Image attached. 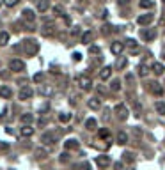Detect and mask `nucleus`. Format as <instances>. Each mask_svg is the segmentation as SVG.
<instances>
[{
	"mask_svg": "<svg viewBox=\"0 0 165 170\" xmlns=\"http://www.w3.org/2000/svg\"><path fill=\"white\" fill-rule=\"evenodd\" d=\"M78 140H75V138H69V140H66L64 142V147H66V151H75V149H78Z\"/></svg>",
	"mask_w": 165,
	"mask_h": 170,
	"instance_id": "nucleus-13",
	"label": "nucleus"
},
{
	"mask_svg": "<svg viewBox=\"0 0 165 170\" xmlns=\"http://www.w3.org/2000/svg\"><path fill=\"white\" fill-rule=\"evenodd\" d=\"M20 2V0H4V6H7V7H14Z\"/></svg>",
	"mask_w": 165,
	"mask_h": 170,
	"instance_id": "nucleus-37",
	"label": "nucleus"
},
{
	"mask_svg": "<svg viewBox=\"0 0 165 170\" xmlns=\"http://www.w3.org/2000/svg\"><path fill=\"white\" fill-rule=\"evenodd\" d=\"M73 61L80 62V61H82V55H80V53H73Z\"/></svg>",
	"mask_w": 165,
	"mask_h": 170,
	"instance_id": "nucleus-42",
	"label": "nucleus"
},
{
	"mask_svg": "<svg viewBox=\"0 0 165 170\" xmlns=\"http://www.w3.org/2000/svg\"><path fill=\"white\" fill-rule=\"evenodd\" d=\"M57 138H59L57 133H44L43 137H41V142L43 143H55L57 142Z\"/></svg>",
	"mask_w": 165,
	"mask_h": 170,
	"instance_id": "nucleus-9",
	"label": "nucleus"
},
{
	"mask_svg": "<svg viewBox=\"0 0 165 170\" xmlns=\"http://www.w3.org/2000/svg\"><path fill=\"white\" fill-rule=\"evenodd\" d=\"M68 159H69V156H68V153L61 154V161H68Z\"/></svg>",
	"mask_w": 165,
	"mask_h": 170,
	"instance_id": "nucleus-44",
	"label": "nucleus"
},
{
	"mask_svg": "<svg viewBox=\"0 0 165 170\" xmlns=\"http://www.w3.org/2000/svg\"><path fill=\"white\" fill-rule=\"evenodd\" d=\"M162 2H163V4H165V0H162Z\"/></svg>",
	"mask_w": 165,
	"mask_h": 170,
	"instance_id": "nucleus-49",
	"label": "nucleus"
},
{
	"mask_svg": "<svg viewBox=\"0 0 165 170\" xmlns=\"http://www.w3.org/2000/svg\"><path fill=\"white\" fill-rule=\"evenodd\" d=\"M124 156V161H128V163H132L133 159H135V156H133V153H124L122 154Z\"/></svg>",
	"mask_w": 165,
	"mask_h": 170,
	"instance_id": "nucleus-35",
	"label": "nucleus"
},
{
	"mask_svg": "<svg viewBox=\"0 0 165 170\" xmlns=\"http://www.w3.org/2000/svg\"><path fill=\"white\" fill-rule=\"evenodd\" d=\"M114 110H116V115H117V119H119V121H126V119H128V108H126V104L119 103Z\"/></svg>",
	"mask_w": 165,
	"mask_h": 170,
	"instance_id": "nucleus-3",
	"label": "nucleus"
},
{
	"mask_svg": "<svg viewBox=\"0 0 165 170\" xmlns=\"http://www.w3.org/2000/svg\"><path fill=\"white\" fill-rule=\"evenodd\" d=\"M138 6L142 7V9H151V7L154 6V2H153V0H140V2H138Z\"/></svg>",
	"mask_w": 165,
	"mask_h": 170,
	"instance_id": "nucleus-28",
	"label": "nucleus"
},
{
	"mask_svg": "<svg viewBox=\"0 0 165 170\" xmlns=\"http://www.w3.org/2000/svg\"><path fill=\"white\" fill-rule=\"evenodd\" d=\"M153 20H154V14H140V16L137 18V23L144 27V25H149Z\"/></svg>",
	"mask_w": 165,
	"mask_h": 170,
	"instance_id": "nucleus-10",
	"label": "nucleus"
},
{
	"mask_svg": "<svg viewBox=\"0 0 165 170\" xmlns=\"http://www.w3.org/2000/svg\"><path fill=\"white\" fill-rule=\"evenodd\" d=\"M23 51H25L28 57H34V55L39 51V43L36 39H25V41H23Z\"/></svg>",
	"mask_w": 165,
	"mask_h": 170,
	"instance_id": "nucleus-1",
	"label": "nucleus"
},
{
	"mask_svg": "<svg viewBox=\"0 0 165 170\" xmlns=\"http://www.w3.org/2000/svg\"><path fill=\"white\" fill-rule=\"evenodd\" d=\"M110 90H114V92H117V90H121V82L119 80H112V83H110Z\"/></svg>",
	"mask_w": 165,
	"mask_h": 170,
	"instance_id": "nucleus-29",
	"label": "nucleus"
},
{
	"mask_svg": "<svg viewBox=\"0 0 165 170\" xmlns=\"http://www.w3.org/2000/svg\"><path fill=\"white\" fill-rule=\"evenodd\" d=\"M50 9V0H38V11L46 12Z\"/></svg>",
	"mask_w": 165,
	"mask_h": 170,
	"instance_id": "nucleus-14",
	"label": "nucleus"
},
{
	"mask_svg": "<svg viewBox=\"0 0 165 170\" xmlns=\"http://www.w3.org/2000/svg\"><path fill=\"white\" fill-rule=\"evenodd\" d=\"M9 39H11L9 32H0V46H6L9 43Z\"/></svg>",
	"mask_w": 165,
	"mask_h": 170,
	"instance_id": "nucleus-25",
	"label": "nucleus"
},
{
	"mask_svg": "<svg viewBox=\"0 0 165 170\" xmlns=\"http://www.w3.org/2000/svg\"><path fill=\"white\" fill-rule=\"evenodd\" d=\"M46 156H48V151L43 149V147H39V149L34 151V158H36V159H43V158H46Z\"/></svg>",
	"mask_w": 165,
	"mask_h": 170,
	"instance_id": "nucleus-17",
	"label": "nucleus"
},
{
	"mask_svg": "<svg viewBox=\"0 0 165 170\" xmlns=\"http://www.w3.org/2000/svg\"><path fill=\"white\" fill-rule=\"evenodd\" d=\"M77 83H78V87L82 89V90H91V89H92V80H91L89 76H83V75L77 78Z\"/></svg>",
	"mask_w": 165,
	"mask_h": 170,
	"instance_id": "nucleus-2",
	"label": "nucleus"
},
{
	"mask_svg": "<svg viewBox=\"0 0 165 170\" xmlns=\"http://www.w3.org/2000/svg\"><path fill=\"white\" fill-rule=\"evenodd\" d=\"M39 94H43V96H52V94H53V89L46 87V85H41V87H39Z\"/></svg>",
	"mask_w": 165,
	"mask_h": 170,
	"instance_id": "nucleus-26",
	"label": "nucleus"
},
{
	"mask_svg": "<svg viewBox=\"0 0 165 170\" xmlns=\"http://www.w3.org/2000/svg\"><path fill=\"white\" fill-rule=\"evenodd\" d=\"M117 142H119V143H126L128 142V135L124 131H119V133H117Z\"/></svg>",
	"mask_w": 165,
	"mask_h": 170,
	"instance_id": "nucleus-30",
	"label": "nucleus"
},
{
	"mask_svg": "<svg viewBox=\"0 0 165 170\" xmlns=\"http://www.w3.org/2000/svg\"><path fill=\"white\" fill-rule=\"evenodd\" d=\"M108 129H99V138H108Z\"/></svg>",
	"mask_w": 165,
	"mask_h": 170,
	"instance_id": "nucleus-39",
	"label": "nucleus"
},
{
	"mask_svg": "<svg viewBox=\"0 0 165 170\" xmlns=\"http://www.w3.org/2000/svg\"><path fill=\"white\" fill-rule=\"evenodd\" d=\"M9 69H11V71L20 73V71H23V69H25V62H22L20 59H12V61L9 62Z\"/></svg>",
	"mask_w": 165,
	"mask_h": 170,
	"instance_id": "nucleus-6",
	"label": "nucleus"
},
{
	"mask_svg": "<svg viewBox=\"0 0 165 170\" xmlns=\"http://www.w3.org/2000/svg\"><path fill=\"white\" fill-rule=\"evenodd\" d=\"M20 121H22L25 126H28L30 122H34V114H23V115L20 117Z\"/></svg>",
	"mask_w": 165,
	"mask_h": 170,
	"instance_id": "nucleus-19",
	"label": "nucleus"
},
{
	"mask_svg": "<svg viewBox=\"0 0 165 170\" xmlns=\"http://www.w3.org/2000/svg\"><path fill=\"white\" fill-rule=\"evenodd\" d=\"M154 110L158 112L160 115H165V103L163 101H156V103H154Z\"/></svg>",
	"mask_w": 165,
	"mask_h": 170,
	"instance_id": "nucleus-23",
	"label": "nucleus"
},
{
	"mask_svg": "<svg viewBox=\"0 0 165 170\" xmlns=\"http://www.w3.org/2000/svg\"><path fill=\"white\" fill-rule=\"evenodd\" d=\"M89 53H99V48L98 46H91L89 48Z\"/></svg>",
	"mask_w": 165,
	"mask_h": 170,
	"instance_id": "nucleus-43",
	"label": "nucleus"
},
{
	"mask_svg": "<svg viewBox=\"0 0 165 170\" xmlns=\"http://www.w3.org/2000/svg\"><path fill=\"white\" fill-rule=\"evenodd\" d=\"M114 168H116V170H121L122 168V163H119V161H117V163L114 165Z\"/></svg>",
	"mask_w": 165,
	"mask_h": 170,
	"instance_id": "nucleus-46",
	"label": "nucleus"
},
{
	"mask_svg": "<svg viewBox=\"0 0 165 170\" xmlns=\"http://www.w3.org/2000/svg\"><path fill=\"white\" fill-rule=\"evenodd\" d=\"M85 128H87V129H91V131H92V129H96V119H87V121H85Z\"/></svg>",
	"mask_w": 165,
	"mask_h": 170,
	"instance_id": "nucleus-31",
	"label": "nucleus"
},
{
	"mask_svg": "<svg viewBox=\"0 0 165 170\" xmlns=\"http://www.w3.org/2000/svg\"><path fill=\"white\" fill-rule=\"evenodd\" d=\"M126 64H128L126 57H121V59L117 61V69H119V71H121V69H124V67H126Z\"/></svg>",
	"mask_w": 165,
	"mask_h": 170,
	"instance_id": "nucleus-32",
	"label": "nucleus"
},
{
	"mask_svg": "<svg viewBox=\"0 0 165 170\" xmlns=\"http://www.w3.org/2000/svg\"><path fill=\"white\" fill-rule=\"evenodd\" d=\"M18 96H20V99H22V101H25V99H30V98L34 96L32 87H28V85H23V87L20 89V94H18Z\"/></svg>",
	"mask_w": 165,
	"mask_h": 170,
	"instance_id": "nucleus-4",
	"label": "nucleus"
},
{
	"mask_svg": "<svg viewBox=\"0 0 165 170\" xmlns=\"http://www.w3.org/2000/svg\"><path fill=\"white\" fill-rule=\"evenodd\" d=\"M151 69H153V73H154V75H158V76H160V75H163V71H165L163 66H162L160 62H154L153 66H151Z\"/></svg>",
	"mask_w": 165,
	"mask_h": 170,
	"instance_id": "nucleus-21",
	"label": "nucleus"
},
{
	"mask_svg": "<svg viewBox=\"0 0 165 170\" xmlns=\"http://www.w3.org/2000/svg\"><path fill=\"white\" fill-rule=\"evenodd\" d=\"M87 104H89V108L91 110H99L101 108V101H99L98 98H91L87 101Z\"/></svg>",
	"mask_w": 165,
	"mask_h": 170,
	"instance_id": "nucleus-16",
	"label": "nucleus"
},
{
	"mask_svg": "<svg viewBox=\"0 0 165 170\" xmlns=\"http://www.w3.org/2000/svg\"><path fill=\"white\" fill-rule=\"evenodd\" d=\"M122 50H124V43H121V41H114V43L110 44V51L114 55H121Z\"/></svg>",
	"mask_w": 165,
	"mask_h": 170,
	"instance_id": "nucleus-8",
	"label": "nucleus"
},
{
	"mask_svg": "<svg viewBox=\"0 0 165 170\" xmlns=\"http://www.w3.org/2000/svg\"><path fill=\"white\" fill-rule=\"evenodd\" d=\"M92 37H94V34L91 32V30H87V32H83V36H82V43L83 44H89L91 41H92Z\"/></svg>",
	"mask_w": 165,
	"mask_h": 170,
	"instance_id": "nucleus-24",
	"label": "nucleus"
},
{
	"mask_svg": "<svg viewBox=\"0 0 165 170\" xmlns=\"http://www.w3.org/2000/svg\"><path fill=\"white\" fill-rule=\"evenodd\" d=\"M23 20L28 23H34L36 22V14H34L32 9H23Z\"/></svg>",
	"mask_w": 165,
	"mask_h": 170,
	"instance_id": "nucleus-12",
	"label": "nucleus"
},
{
	"mask_svg": "<svg viewBox=\"0 0 165 170\" xmlns=\"http://www.w3.org/2000/svg\"><path fill=\"white\" fill-rule=\"evenodd\" d=\"M44 80V73H36L34 75V83H41Z\"/></svg>",
	"mask_w": 165,
	"mask_h": 170,
	"instance_id": "nucleus-34",
	"label": "nucleus"
},
{
	"mask_svg": "<svg viewBox=\"0 0 165 170\" xmlns=\"http://www.w3.org/2000/svg\"><path fill=\"white\" fill-rule=\"evenodd\" d=\"M53 14H55V16H62V7L55 6V7H53Z\"/></svg>",
	"mask_w": 165,
	"mask_h": 170,
	"instance_id": "nucleus-38",
	"label": "nucleus"
},
{
	"mask_svg": "<svg viewBox=\"0 0 165 170\" xmlns=\"http://www.w3.org/2000/svg\"><path fill=\"white\" fill-rule=\"evenodd\" d=\"M110 163H112L110 156H105V154L96 156V165H98L99 168H107V167H110Z\"/></svg>",
	"mask_w": 165,
	"mask_h": 170,
	"instance_id": "nucleus-7",
	"label": "nucleus"
},
{
	"mask_svg": "<svg viewBox=\"0 0 165 170\" xmlns=\"http://www.w3.org/2000/svg\"><path fill=\"white\" fill-rule=\"evenodd\" d=\"M119 2V6H126V4H130V0H117Z\"/></svg>",
	"mask_w": 165,
	"mask_h": 170,
	"instance_id": "nucleus-45",
	"label": "nucleus"
},
{
	"mask_svg": "<svg viewBox=\"0 0 165 170\" xmlns=\"http://www.w3.org/2000/svg\"><path fill=\"white\" fill-rule=\"evenodd\" d=\"M41 32H43V36H53L55 27L52 25V23H50V25H43V30H41Z\"/></svg>",
	"mask_w": 165,
	"mask_h": 170,
	"instance_id": "nucleus-18",
	"label": "nucleus"
},
{
	"mask_svg": "<svg viewBox=\"0 0 165 170\" xmlns=\"http://www.w3.org/2000/svg\"><path fill=\"white\" fill-rule=\"evenodd\" d=\"M59 121H61V122H69V121H71V114H66V112L61 114V115H59Z\"/></svg>",
	"mask_w": 165,
	"mask_h": 170,
	"instance_id": "nucleus-33",
	"label": "nucleus"
},
{
	"mask_svg": "<svg viewBox=\"0 0 165 170\" xmlns=\"http://www.w3.org/2000/svg\"><path fill=\"white\" fill-rule=\"evenodd\" d=\"M140 37H142L144 41H153V39L156 37V30H154V28H142V30H140Z\"/></svg>",
	"mask_w": 165,
	"mask_h": 170,
	"instance_id": "nucleus-5",
	"label": "nucleus"
},
{
	"mask_svg": "<svg viewBox=\"0 0 165 170\" xmlns=\"http://www.w3.org/2000/svg\"><path fill=\"white\" fill-rule=\"evenodd\" d=\"M9 149V143L7 142H0V151H7Z\"/></svg>",
	"mask_w": 165,
	"mask_h": 170,
	"instance_id": "nucleus-41",
	"label": "nucleus"
},
{
	"mask_svg": "<svg viewBox=\"0 0 165 170\" xmlns=\"http://www.w3.org/2000/svg\"><path fill=\"white\" fill-rule=\"evenodd\" d=\"M149 90L154 94V96H162L163 94V89H162V85H160L158 82H153V83H149Z\"/></svg>",
	"mask_w": 165,
	"mask_h": 170,
	"instance_id": "nucleus-11",
	"label": "nucleus"
},
{
	"mask_svg": "<svg viewBox=\"0 0 165 170\" xmlns=\"http://www.w3.org/2000/svg\"><path fill=\"white\" fill-rule=\"evenodd\" d=\"M32 2H38V0H32Z\"/></svg>",
	"mask_w": 165,
	"mask_h": 170,
	"instance_id": "nucleus-48",
	"label": "nucleus"
},
{
	"mask_svg": "<svg viewBox=\"0 0 165 170\" xmlns=\"http://www.w3.org/2000/svg\"><path fill=\"white\" fill-rule=\"evenodd\" d=\"M126 44L133 50V51H137V41H133V39H128V41H126Z\"/></svg>",
	"mask_w": 165,
	"mask_h": 170,
	"instance_id": "nucleus-36",
	"label": "nucleus"
},
{
	"mask_svg": "<svg viewBox=\"0 0 165 170\" xmlns=\"http://www.w3.org/2000/svg\"><path fill=\"white\" fill-rule=\"evenodd\" d=\"M80 170H91V163H87V161H83V163L80 165Z\"/></svg>",
	"mask_w": 165,
	"mask_h": 170,
	"instance_id": "nucleus-40",
	"label": "nucleus"
},
{
	"mask_svg": "<svg viewBox=\"0 0 165 170\" xmlns=\"http://www.w3.org/2000/svg\"><path fill=\"white\" fill-rule=\"evenodd\" d=\"M110 76H112V67H110V66H105L103 69L99 71V78H101V80H108Z\"/></svg>",
	"mask_w": 165,
	"mask_h": 170,
	"instance_id": "nucleus-15",
	"label": "nucleus"
},
{
	"mask_svg": "<svg viewBox=\"0 0 165 170\" xmlns=\"http://www.w3.org/2000/svg\"><path fill=\"white\" fill-rule=\"evenodd\" d=\"M128 170H135V168H128Z\"/></svg>",
	"mask_w": 165,
	"mask_h": 170,
	"instance_id": "nucleus-47",
	"label": "nucleus"
},
{
	"mask_svg": "<svg viewBox=\"0 0 165 170\" xmlns=\"http://www.w3.org/2000/svg\"><path fill=\"white\" fill-rule=\"evenodd\" d=\"M138 75H140V76H148L149 75V67L146 66V64H138Z\"/></svg>",
	"mask_w": 165,
	"mask_h": 170,
	"instance_id": "nucleus-27",
	"label": "nucleus"
},
{
	"mask_svg": "<svg viewBox=\"0 0 165 170\" xmlns=\"http://www.w3.org/2000/svg\"><path fill=\"white\" fill-rule=\"evenodd\" d=\"M12 96V90L9 87H0V98H4V99H9Z\"/></svg>",
	"mask_w": 165,
	"mask_h": 170,
	"instance_id": "nucleus-20",
	"label": "nucleus"
},
{
	"mask_svg": "<svg viewBox=\"0 0 165 170\" xmlns=\"http://www.w3.org/2000/svg\"><path fill=\"white\" fill-rule=\"evenodd\" d=\"M20 133H22V137H32L34 135V128L32 126H23L22 129H20Z\"/></svg>",
	"mask_w": 165,
	"mask_h": 170,
	"instance_id": "nucleus-22",
	"label": "nucleus"
}]
</instances>
